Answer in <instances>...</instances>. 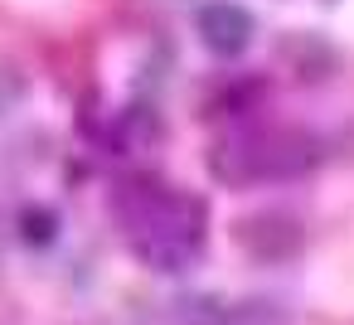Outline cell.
<instances>
[{
	"instance_id": "1",
	"label": "cell",
	"mask_w": 354,
	"mask_h": 325,
	"mask_svg": "<svg viewBox=\"0 0 354 325\" xmlns=\"http://www.w3.org/2000/svg\"><path fill=\"white\" fill-rule=\"evenodd\" d=\"M117 219L131 243V252L151 272H185L209 238V204L199 194L170 189V185H127L117 194Z\"/></svg>"
},
{
	"instance_id": "2",
	"label": "cell",
	"mask_w": 354,
	"mask_h": 325,
	"mask_svg": "<svg viewBox=\"0 0 354 325\" xmlns=\"http://www.w3.org/2000/svg\"><path fill=\"white\" fill-rule=\"evenodd\" d=\"M320 141L296 127H248L223 136L209 151V175L218 185L248 189V185H272V180H296L315 170Z\"/></svg>"
},
{
	"instance_id": "3",
	"label": "cell",
	"mask_w": 354,
	"mask_h": 325,
	"mask_svg": "<svg viewBox=\"0 0 354 325\" xmlns=\"http://www.w3.org/2000/svg\"><path fill=\"white\" fill-rule=\"evenodd\" d=\"M194 30H199V44H204L214 59H238V54H248V44H252V35H257L252 15L238 6V0H209V6H199Z\"/></svg>"
},
{
	"instance_id": "4",
	"label": "cell",
	"mask_w": 354,
	"mask_h": 325,
	"mask_svg": "<svg viewBox=\"0 0 354 325\" xmlns=\"http://www.w3.org/2000/svg\"><path fill=\"white\" fill-rule=\"evenodd\" d=\"M238 243L252 257H291L301 248V228L286 214H252L238 223Z\"/></svg>"
},
{
	"instance_id": "5",
	"label": "cell",
	"mask_w": 354,
	"mask_h": 325,
	"mask_svg": "<svg viewBox=\"0 0 354 325\" xmlns=\"http://www.w3.org/2000/svg\"><path fill=\"white\" fill-rule=\"evenodd\" d=\"M286 64H291V73L301 78V83H315V78H330L335 73V64H339V54L330 49V44H320V39H310V35H296V39H286Z\"/></svg>"
},
{
	"instance_id": "6",
	"label": "cell",
	"mask_w": 354,
	"mask_h": 325,
	"mask_svg": "<svg viewBox=\"0 0 354 325\" xmlns=\"http://www.w3.org/2000/svg\"><path fill=\"white\" fill-rule=\"evenodd\" d=\"M25 93H30V83H25V73L15 68V64H0V122H6L20 102H25Z\"/></svg>"
}]
</instances>
